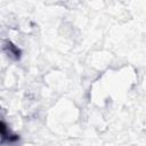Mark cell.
Listing matches in <instances>:
<instances>
[{"label": "cell", "instance_id": "obj_1", "mask_svg": "<svg viewBox=\"0 0 146 146\" xmlns=\"http://www.w3.org/2000/svg\"><path fill=\"white\" fill-rule=\"evenodd\" d=\"M1 135H2V141H5L6 139H7L8 141H15V140L18 139V136L11 135V133L7 130V128H6V125H5L3 122L1 123Z\"/></svg>", "mask_w": 146, "mask_h": 146}]
</instances>
